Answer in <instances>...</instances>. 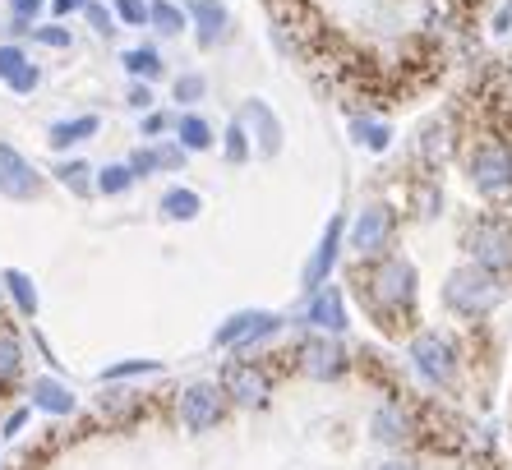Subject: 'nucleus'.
<instances>
[{"label":"nucleus","mask_w":512,"mask_h":470,"mask_svg":"<svg viewBox=\"0 0 512 470\" xmlns=\"http://www.w3.org/2000/svg\"><path fill=\"white\" fill-rule=\"evenodd\" d=\"M291 365H296V374L314 378V383H337V378L351 374V351L333 332H305L296 341V351H291Z\"/></svg>","instance_id":"1a4fd4ad"},{"label":"nucleus","mask_w":512,"mask_h":470,"mask_svg":"<svg viewBox=\"0 0 512 470\" xmlns=\"http://www.w3.org/2000/svg\"><path fill=\"white\" fill-rule=\"evenodd\" d=\"M88 24V33L97 37V42H116L120 37V24H116V10H111V0H88V10L79 14Z\"/></svg>","instance_id":"72a5a7b5"},{"label":"nucleus","mask_w":512,"mask_h":470,"mask_svg":"<svg viewBox=\"0 0 512 470\" xmlns=\"http://www.w3.org/2000/svg\"><path fill=\"white\" fill-rule=\"evenodd\" d=\"M217 383H222V392H227V401L236 411H263L273 401V374H268L263 360L231 355L227 365H222V374H217Z\"/></svg>","instance_id":"9b49d317"},{"label":"nucleus","mask_w":512,"mask_h":470,"mask_svg":"<svg viewBox=\"0 0 512 470\" xmlns=\"http://www.w3.org/2000/svg\"><path fill=\"white\" fill-rule=\"evenodd\" d=\"M199 212H203V194L194 185H167L162 194H157V217L171 226H185V222H199Z\"/></svg>","instance_id":"5701e85b"},{"label":"nucleus","mask_w":512,"mask_h":470,"mask_svg":"<svg viewBox=\"0 0 512 470\" xmlns=\"http://www.w3.org/2000/svg\"><path fill=\"white\" fill-rule=\"evenodd\" d=\"M125 162H130V171L139 180H153L157 176V153H153V143H134L130 153H125Z\"/></svg>","instance_id":"a19ab883"},{"label":"nucleus","mask_w":512,"mask_h":470,"mask_svg":"<svg viewBox=\"0 0 512 470\" xmlns=\"http://www.w3.org/2000/svg\"><path fill=\"white\" fill-rule=\"evenodd\" d=\"M411 212H416L420 222H429V217H439L443 212V189L434 176H420L416 185H411Z\"/></svg>","instance_id":"f704fd0d"},{"label":"nucleus","mask_w":512,"mask_h":470,"mask_svg":"<svg viewBox=\"0 0 512 470\" xmlns=\"http://www.w3.org/2000/svg\"><path fill=\"white\" fill-rule=\"evenodd\" d=\"M162 374V360H120V365L102 369V383H130V378H157Z\"/></svg>","instance_id":"c9c22d12"},{"label":"nucleus","mask_w":512,"mask_h":470,"mask_svg":"<svg viewBox=\"0 0 512 470\" xmlns=\"http://www.w3.org/2000/svg\"><path fill=\"white\" fill-rule=\"evenodd\" d=\"M462 254H466V263H476V268L508 282L512 277V217H503V212L471 217L462 226Z\"/></svg>","instance_id":"7ed1b4c3"},{"label":"nucleus","mask_w":512,"mask_h":470,"mask_svg":"<svg viewBox=\"0 0 512 470\" xmlns=\"http://www.w3.org/2000/svg\"><path fill=\"white\" fill-rule=\"evenodd\" d=\"M28 406H33L37 415H51V420H70V415L79 411V397H74V388L65 378L37 374L33 383H28Z\"/></svg>","instance_id":"6ab92c4d"},{"label":"nucleus","mask_w":512,"mask_h":470,"mask_svg":"<svg viewBox=\"0 0 512 470\" xmlns=\"http://www.w3.org/2000/svg\"><path fill=\"white\" fill-rule=\"evenodd\" d=\"M190 14V37L199 51H222L236 37V14L227 0H180Z\"/></svg>","instance_id":"ddd939ff"},{"label":"nucleus","mask_w":512,"mask_h":470,"mask_svg":"<svg viewBox=\"0 0 512 470\" xmlns=\"http://www.w3.org/2000/svg\"><path fill=\"white\" fill-rule=\"evenodd\" d=\"M0 470H5V461H0Z\"/></svg>","instance_id":"a18cd8bd"},{"label":"nucleus","mask_w":512,"mask_h":470,"mask_svg":"<svg viewBox=\"0 0 512 470\" xmlns=\"http://www.w3.org/2000/svg\"><path fill=\"white\" fill-rule=\"evenodd\" d=\"M351 139H356V148H365V153H388L397 134L383 116H351Z\"/></svg>","instance_id":"a878e982"},{"label":"nucleus","mask_w":512,"mask_h":470,"mask_svg":"<svg viewBox=\"0 0 512 470\" xmlns=\"http://www.w3.org/2000/svg\"><path fill=\"white\" fill-rule=\"evenodd\" d=\"M439 300H443V309L453 318H462V323H485L494 309H503L508 282L485 268H476V263H457V268H448V277H443Z\"/></svg>","instance_id":"f03ea898"},{"label":"nucleus","mask_w":512,"mask_h":470,"mask_svg":"<svg viewBox=\"0 0 512 470\" xmlns=\"http://www.w3.org/2000/svg\"><path fill=\"white\" fill-rule=\"evenodd\" d=\"M360 300L379 318V328H397L402 318L420 305V272L406 254H383V259L360 263Z\"/></svg>","instance_id":"f257e3e1"},{"label":"nucleus","mask_w":512,"mask_h":470,"mask_svg":"<svg viewBox=\"0 0 512 470\" xmlns=\"http://www.w3.org/2000/svg\"><path fill=\"white\" fill-rule=\"evenodd\" d=\"M143 406H148V397L134 388H116V383H107V392L97 397V411L107 415V420H130V415H139Z\"/></svg>","instance_id":"c756f323"},{"label":"nucleus","mask_w":512,"mask_h":470,"mask_svg":"<svg viewBox=\"0 0 512 470\" xmlns=\"http://www.w3.org/2000/svg\"><path fill=\"white\" fill-rule=\"evenodd\" d=\"M24 365H28V351H24V337L14 328L0 323V388H10L24 378Z\"/></svg>","instance_id":"cd10ccee"},{"label":"nucleus","mask_w":512,"mask_h":470,"mask_svg":"<svg viewBox=\"0 0 512 470\" xmlns=\"http://www.w3.org/2000/svg\"><path fill=\"white\" fill-rule=\"evenodd\" d=\"M199 102H208V74L180 70L176 79H171V106H176V111H199Z\"/></svg>","instance_id":"c85d7f7f"},{"label":"nucleus","mask_w":512,"mask_h":470,"mask_svg":"<svg viewBox=\"0 0 512 470\" xmlns=\"http://www.w3.org/2000/svg\"><path fill=\"white\" fill-rule=\"evenodd\" d=\"M236 120L245 125V134H250L254 157H259V162H273V157H282L286 125H282V116H277L273 106L263 102V97H245V102H240V111H236Z\"/></svg>","instance_id":"4468645a"},{"label":"nucleus","mask_w":512,"mask_h":470,"mask_svg":"<svg viewBox=\"0 0 512 470\" xmlns=\"http://www.w3.org/2000/svg\"><path fill=\"white\" fill-rule=\"evenodd\" d=\"M0 295H5V305L24 318V323H33V318L42 314V291H37L33 272H24V268H0Z\"/></svg>","instance_id":"aec40b11"},{"label":"nucleus","mask_w":512,"mask_h":470,"mask_svg":"<svg viewBox=\"0 0 512 470\" xmlns=\"http://www.w3.org/2000/svg\"><path fill=\"white\" fill-rule=\"evenodd\" d=\"M153 153H157V176H180V171L190 166V153H185L176 139H157Z\"/></svg>","instance_id":"4c0bfd02"},{"label":"nucleus","mask_w":512,"mask_h":470,"mask_svg":"<svg viewBox=\"0 0 512 470\" xmlns=\"http://www.w3.org/2000/svg\"><path fill=\"white\" fill-rule=\"evenodd\" d=\"M227 411H231V401L217 378H190L176 392V420L185 434H213L217 424L227 420Z\"/></svg>","instance_id":"6e6552de"},{"label":"nucleus","mask_w":512,"mask_h":470,"mask_svg":"<svg viewBox=\"0 0 512 470\" xmlns=\"http://www.w3.org/2000/svg\"><path fill=\"white\" fill-rule=\"evenodd\" d=\"M28 420H33V406L24 401V406H14V411L0 420V438H5V443H14V438L28 429Z\"/></svg>","instance_id":"79ce46f5"},{"label":"nucleus","mask_w":512,"mask_h":470,"mask_svg":"<svg viewBox=\"0 0 512 470\" xmlns=\"http://www.w3.org/2000/svg\"><path fill=\"white\" fill-rule=\"evenodd\" d=\"M342 249H346V217H342V212H333V217H328V226H323V235L314 240L305 268H300V291H314V286L333 282L337 263H342Z\"/></svg>","instance_id":"2eb2a0df"},{"label":"nucleus","mask_w":512,"mask_h":470,"mask_svg":"<svg viewBox=\"0 0 512 470\" xmlns=\"http://www.w3.org/2000/svg\"><path fill=\"white\" fill-rule=\"evenodd\" d=\"M217 153H222V162L227 166L254 162V143H250V134H245V125H240L236 116L227 120V130H222V139H217Z\"/></svg>","instance_id":"2f4dec72"},{"label":"nucleus","mask_w":512,"mask_h":470,"mask_svg":"<svg viewBox=\"0 0 512 470\" xmlns=\"http://www.w3.org/2000/svg\"><path fill=\"white\" fill-rule=\"evenodd\" d=\"M125 106H130L134 116H143V111L162 106V102H157V83H139V79H130V83H125Z\"/></svg>","instance_id":"58836bf2"},{"label":"nucleus","mask_w":512,"mask_h":470,"mask_svg":"<svg viewBox=\"0 0 512 470\" xmlns=\"http://www.w3.org/2000/svg\"><path fill=\"white\" fill-rule=\"evenodd\" d=\"M171 139H176L190 157H203V153H217V139H222V134L213 130V120L203 116V111H176Z\"/></svg>","instance_id":"4be33fe9"},{"label":"nucleus","mask_w":512,"mask_h":470,"mask_svg":"<svg viewBox=\"0 0 512 470\" xmlns=\"http://www.w3.org/2000/svg\"><path fill=\"white\" fill-rule=\"evenodd\" d=\"M370 470H420L416 461H406V457H388V461H379V466H370Z\"/></svg>","instance_id":"c03bdc74"},{"label":"nucleus","mask_w":512,"mask_h":470,"mask_svg":"<svg viewBox=\"0 0 512 470\" xmlns=\"http://www.w3.org/2000/svg\"><path fill=\"white\" fill-rule=\"evenodd\" d=\"M397 226H402V212L388 199L360 203V208L351 212V222H346V249H351L360 263L383 259V254H393V245H397Z\"/></svg>","instance_id":"20e7f679"},{"label":"nucleus","mask_w":512,"mask_h":470,"mask_svg":"<svg viewBox=\"0 0 512 470\" xmlns=\"http://www.w3.org/2000/svg\"><path fill=\"white\" fill-rule=\"evenodd\" d=\"M139 176L130 171V162L120 157V162H102L97 166V199H130Z\"/></svg>","instance_id":"bb28decb"},{"label":"nucleus","mask_w":512,"mask_h":470,"mask_svg":"<svg viewBox=\"0 0 512 470\" xmlns=\"http://www.w3.org/2000/svg\"><path fill=\"white\" fill-rule=\"evenodd\" d=\"M148 33H157L162 42H176V37L190 33V14L180 0H148Z\"/></svg>","instance_id":"393cba45"},{"label":"nucleus","mask_w":512,"mask_h":470,"mask_svg":"<svg viewBox=\"0 0 512 470\" xmlns=\"http://www.w3.org/2000/svg\"><path fill=\"white\" fill-rule=\"evenodd\" d=\"M51 189V176L24 148H14L10 139H0V199L5 203H42Z\"/></svg>","instance_id":"9d476101"},{"label":"nucleus","mask_w":512,"mask_h":470,"mask_svg":"<svg viewBox=\"0 0 512 470\" xmlns=\"http://www.w3.org/2000/svg\"><path fill=\"white\" fill-rule=\"evenodd\" d=\"M102 134V116L97 111H74V116H56L47 125V148L56 157H70L79 153L84 143H93Z\"/></svg>","instance_id":"a211bd4d"},{"label":"nucleus","mask_w":512,"mask_h":470,"mask_svg":"<svg viewBox=\"0 0 512 470\" xmlns=\"http://www.w3.org/2000/svg\"><path fill=\"white\" fill-rule=\"evenodd\" d=\"M24 42H33L37 51H74V28L65 19H42V24L28 28Z\"/></svg>","instance_id":"7c9ffc66"},{"label":"nucleus","mask_w":512,"mask_h":470,"mask_svg":"<svg viewBox=\"0 0 512 470\" xmlns=\"http://www.w3.org/2000/svg\"><path fill=\"white\" fill-rule=\"evenodd\" d=\"M120 70H125V79L162 83L167 79V56H162V47H153V42H139V47L120 51Z\"/></svg>","instance_id":"b1692460"},{"label":"nucleus","mask_w":512,"mask_h":470,"mask_svg":"<svg viewBox=\"0 0 512 470\" xmlns=\"http://www.w3.org/2000/svg\"><path fill=\"white\" fill-rule=\"evenodd\" d=\"M120 28H148V0H111Z\"/></svg>","instance_id":"ea45409f"},{"label":"nucleus","mask_w":512,"mask_h":470,"mask_svg":"<svg viewBox=\"0 0 512 470\" xmlns=\"http://www.w3.org/2000/svg\"><path fill=\"white\" fill-rule=\"evenodd\" d=\"M171 130H176V111H167V106H153V111H143L139 116V139L143 143L171 139Z\"/></svg>","instance_id":"e433bc0d"},{"label":"nucleus","mask_w":512,"mask_h":470,"mask_svg":"<svg viewBox=\"0 0 512 470\" xmlns=\"http://www.w3.org/2000/svg\"><path fill=\"white\" fill-rule=\"evenodd\" d=\"M416 415H411V406L406 401H379L374 406V415H370V438L379 447H393V452H402V447H411L416 443Z\"/></svg>","instance_id":"f3484780"},{"label":"nucleus","mask_w":512,"mask_h":470,"mask_svg":"<svg viewBox=\"0 0 512 470\" xmlns=\"http://www.w3.org/2000/svg\"><path fill=\"white\" fill-rule=\"evenodd\" d=\"M42 79H47V70L37 65V56L28 51V42L5 37V42H0V88L14 93V97H33L37 88H42Z\"/></svg>","instance_id":"dca6fc26"},{"label":"nucleus","mask_w":512,"mask_h":470,"mask_svg":"<svg viewBox=\"0 0 512 470\" xmlns=\"http://www.w3.org/2000/svg\"><path fill=\"white\" fill-rule=\"evenodd\" d=\"M84 10H88V0H51V5H47L51 19H65V24H70V19H79Z\"/></svg>","instance_id":"37998d69"},{"label":"nucleus","mask_w":512,"mask_h":470,"mask_svg":"<svg viewBox=\"0 0 512 470\" xmlns=\"http://www.w3.org/2000/svg\"><path fill=\"white\" fill-rule=\"evenodd\" d=\"M406 360H411V374L429 388H457L462 378V346L439 328H420L406 341Z\"/></svg>","instance_id":"39448f33"},{"label":"nucleus","mask_w":512,"mask_h":470,"mask_svg":"<svg viewBox=\"0 0 512 470\" xmlns=\"http://www.w3.org/2000/svg\"><path fill=\"white\" fill-rule=\"evenodd\" d=\"M286 318L273 309H236L213 328V351L227 355H254L259 346H268L273 337H282Z\"/></svg>","instance_id":"423d86ee"},{"label":"nucleus","mask_w":512,"mask_h":470,"mask_svg":"<svg viewBox=\"0 0 512 470\" xmlns=\"http://www.w3.org/2000/svg\"><path fill=\"white\" fill-rule=\"evenodd\" d=\"M296 323L305 332H333V337H342V332L351 328L346 291L337 282H323V286H314V291H305V305H300Z\"/></svg>","instance_id":"f8f14e48"},{"label":"nucleus","mask_w":512,"mask_h":470,"mask_svg":"<svg viewBox=\"0 0 512 470\" xmlns=\"http://www.w3.org/2000/svg\"><path fill=\"white\" fill-rule=\"evenodd\" d=\"M47 5H51V0H5V14H10V37H14V42H24L28 28L47 19Z\"/></svg>","instance_id":"473e14b6"},{"label":"nucleus","mask_w":512,"mask_h":470,"mask_svg":"<svg viewBox=\"0 0 512 470\" xmlns=\"http://www.w3.org/2000/svg\"><path fill=\"white\" fill-rule=\"evenodd\" d=\"M466 185L476 189L485 203L512 199V143L485 139L466 153Z\"/></svg>","instance_id":"0eeeda50"},{"label":"nucleus","mask_w":512,"mask_h":470,"mask_svg":"<svg viewBox=\"0 0 512 470\" xmlns=\"http://www.w3.org/2000/svg\"><path fill=\"white\" fill-rule=\"evenodd\" d=\"M51 185H60L70 199H97V166L79 153L56 157V166H51Z\"/></svg>","instance_id":"412c9836"}]
</instances>
